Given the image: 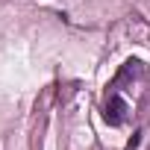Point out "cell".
<instances>
[{"label": "cell", "instance_id": "cell-1", "mask_svg": "<svg viewBox=\"0 0 150 150\" xmlns=\"http://www.w3.org/2000/svg\"><path fill=\"white\" fill-rule=\"evenodd\" d=\"M124 112H127V103H124L118 94H112V97H109V103H106L103 118H106L112 127H121V124H124Z\"/></svg>", "mask_w": 150, "mask_h": 150}, {"label": "cell", "instance_id": "cell-2", "mask_svg": "<svg viewBox=\"0 0 150 150\" xmlns=\"http://www.w3.org/2000/svg\"><path fill=\"white\" fill-rule=\"evenodd\" d=\"M135 147H138V132H135V135H132V141H129V144H127V150H135Z\"/></svg>", "mask_w": 150, "mask_h": 150}]
</instances>
